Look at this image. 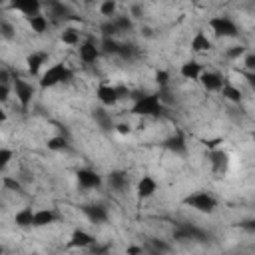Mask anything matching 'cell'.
<instances>
[{"instance_id": "6da1fadb", "label": "cell", "mask_w": 255, "mask_h": 255, "mask_svg": "<svg viewBox=\"0 0 255 255\" xmlns=\"http://www.w3.org/2000/svg\"><path fill=\"white\" fill-rule=\"evenodd\" d=\"M72 80V70L66 66V64H52V66L40 76V88L42 90H48V88H54L58 84H64V82H70Z\"/></svg>"}, {"instance_id": "7a4b0ae2", "label": "cell", "mask_w": 255, "mask_h": 255, "mask_svg": "<svg viewBox=\"0 0 255 255\" xmlns=\"http://www.w3.org/2000/svg\"><path fill=\"white\" fill-rule=\"evenodd\" d=\"M164 110V102H162V96L160 94H146V96H140L136 98L134 106H132V114L136 116H160Z\"/></svg>"}, {"instance_id": "3957f363", "label": "cell", "mask_w": 255, "mask_h": 255, "mask_svg": "<svg viewBox=\"0 0 255 255\" xmlns=\"http://www.w3.org/2000/svg\"><path fill=\"white\" fill-rule=\"evenodd\" d=\"M207 26L211 28V32H214L216 36H223V38H233V36L239 34L237 24L233 22L229 16H214V18H209Z\"/></svg>"}, {"instance_id": "277c9868", "label": "cell", "mask_w": 255, "mask_h": 255, "mask_svg": "<svg viewBox=\"0 0 255 255\" xmlns=\"http://www.w3.org/2000/svg\"><path fill=\"white\" fill-rule=\"evenodd\" d=\"M183 203L189 205V207H194V209H198V211H201V214H211V211L218 207V200H216L214 196L205 194V191H198V194H191L189 198H185Z\"/></svg>"}, {"instance_id": "5b68a950", "label": "cell", "mask_w": 255, "mask_h": 255, "mask_svg": "<svg viewBox=\"0 0 255 255\" xmlns=\"http://www.w3.org/2000/svg\"><path fill=\"white\" fill-rule=\"evenodd\" d=\"M12 90L16 94V100L20 102V106H22V110H26L32 104V98H34V86L30 82L22 80V78H14L12 80Z\"/></svg>"}, {"instance_id": "8992f818", "label": "cell", "mask_w": 255, "mask_h": 255, "mask_svg": "<svg viewBox=\"0 0 255 255\" xmlns=\"http://www.w3.org/2000/svg\"><path fill=\"white\" fill-rule=\"evenodd\" d=\"M76 180H78V185L82 189H98L102 185V178L98 172L94 169H80L76 174Z\"/></svg>"}, {"instance_id": "52a82bcc", "label": "cell", "mask_w": 255, "mask_h": 255, "mask_svg": "<svg viewBox=\"0 0 255 255\" xmlns=\"http://www.w3.org/2000/svg\"><path fill=\"white\" fill-rule=\"evenodd\" d=\"M158 191V182L152 178V176H144L140 182H138V187H136V194L140 200H150L154 194Z\"/></svg>"}, {"instance_id": "ba28073f", "label": "cell", "mask_w": 255, "mask_h": 255, "mask_svg": "<svg viewBox=\"0 0 255 255\" xmlns=\"http://www.w3.org/2000/svg\"><path fill=\"white\" fill-rule=\"evenodd\" d=\"M96 243L94 236L84 229H76L72 236H70V241H68V247H76V249H84V247H92Z\"/></svg>"}, {"instance_id": "9c48e42d", "label": "cell", "mask_w": 255, "mask_h": 255, "mask_svg": "<svg viewBox=\"0 0 255 255\" xmlns=\"http://www.w3.org/2000/svg\"><path fill=\"white\" fill-rule=\"evenodd\" d=\"M96 98L104 104V106H114L118 104V90L116 86H112V84H100L98 90H96Z\"/></svg>"}, {"instance_id": "30bf717a", "label": "cell", "mask_w": 255, "mask_h": 255, "mask_svg": "<svg viewBox=\"0 0 255 255\" xmlns=\"http://www.w3.org/2000/svg\"><path fill=\"white\" fill-rule=\"evenodd\" d=\"M200 82H201V86L207 90V92H219L223 88V78L218 74V72H203L200 76Z\"/></svg>"}, {"instance_id": "8fae6325", "label": "cell", "mask_w": 255, "mask_h": 255, "mask_svg": "<svg viewBox=\"0 0 255 255\" xmlns=\"http://www.w3.org/2000/svg\"><path fill=\"white\" fill-rule=\"evenodd\" d=\"M10 8L16 10V12H22L26 18H30L34 14H40L42 4L38 2V0H16V2L10 4Z\"/></svg>"}, {"instance_id": "7c38bea8", "label": "cell", "mask_w": 255, "mask_h": 255, "mask_svg": "<svg viewBox=\"0 0 255 255\" xmlns=\"http://www.w3.org/2000/svg\"><path fill=\"white\" fill-rule=\"evenodd\" d=\"M78 54H80V60L84 64H94L100 58V48L94 44V42H82L80 48H78Z\"/></svg>"}, {"instance_id": "4fadbf2b", "label": "cell", "mask_w": 255, "mask_h": 255, "mask_svg": "<svg viewBox=\"0 0 255 255\" xmlns=\"http://www.w3.org/2000/svg\"><path fill=\"white\" fill-rule=\"evenodd\" d=\"M180 74L185 78V80H200V76L203 74V66L196 60H187L182 64L180 68Z\"/></svg>"}, {"instance_id": "5bb4252c", "label": "cell", "mask_w": 255, "mask_h": 255, "mask_svg": "<svg viewBox=\"0 0 255 255\" xmlns=\"http://www.w3.org/2000/svg\"><path fill=\"white\" fill-rule=\"evenodd\" d=\"M82 211L92 223H104L108 219V211H106L104 205H84Z\"/></svg>"}, {"instance_id": "9a60e30c", "label": "cell", "mask_w": 255, "mask_h": 255, "mask_svg": "<svg viewBox=\"0 0 255 255\" xmlns=\"http://www.w3.org/2000/svg\"><path fill=\"white\" fill-rule=\"evenodd\" d=\"M48 62V54L46 52H32L28 58H26V64H28V72L32 74V76H36L40 70H42V66Z\"/></svg>"}, {"instance_id": "2e32d148", "label": "cell", "mask_w": 255, "mask_h": 255, "mask_svg": "<svg viewBox=\"0 0 255 255\" xmlns=\"http://www.w3.org/2000/svg\"><path fill=\"white\" fill-rule=\"evenodd\" d=\"M209 162H211L214 172L221 174V172H225L227 165H229V156H227V152L218 150V152H211V154H209Z\"/></svg>"}, {"instance_id": "e0dca14e", "label": "cell", "mask_w": 255, "mask_h": 255, "mask_svg": "<svg viewBox=\"0 0 255 255\" xmlns=\"http://www.w3.org/2000/svg\"><path fill=\"white\" fill-rule=\"evenodd\" d=\"M191 50H194V52H198V54L211 50V40L207 38V34H205L203 30L196 32V36L191 38Z\"/></svg>"}, {"instance_id": "ac0fdd59", "label": "cell", "mask_w": 255, "mask_h": 255, "mask_svg": "<svg viewBox=\"0 0 255 255\" xmlns=\"http://www.w3.org/2000/svg\"><path fill=\"white\" fill-rule=\"evenodd\" d=\"M14 223L18 227H34V211L30 207H22L20 211H16Z\"/></svg>"}, {"instance_id": "d6986e66", "label": "cell", "mask_w": 255, "mask_h": 255, "mask_svg": "<svg viewBox=\"0 0 255 255\" xmlns=\"http://www.w3.org/2000/svg\"><path fill=\"white\" fill-rule=\"evenodd\" d=\"M56 214L52 209H38L34 211V227H46L50 223H54Z\"/></svg>"}, {"instance_id": "ffe728a7", "label": "cell", "mask_w": 255, "mask_h": 255, "mask_svg": "<svg viewBox=\"0 0 255 255\" xmlns=\"http://www.w3.org/2000/svg\"><path fill=\"white\" fill-rule=\"evenodd\" d=\"M28 24H30L32 32H36V34H44V32L48 30V18L40 12V14H34V16L28 18Z\"/></svg>"}, {"instance_id": "44dd1931", "label": "cell", "mask_w": 255, "mask_h": 255, "mask_svg": "<svg viewBox=\"0 0 255 255\" xmlns=\"http://www.w3.org/2000/svg\"><path fill=\"white\" fill-rule=\"evenodd\" d=\"M110 185H112V189L114 191H126L128 189V185H130V180H128V174H124V172H114V174H110Z\"/></svg>"}, {"instance_id": "7402d4cb", "label": "cell", "mask_w": 255, "mask_h": 255, "mask_svg": "<svg viewBox=\"0 0 255 255\" xmlns=\"http://www.w3.org/2000/svg\"><path fill=\"white\" fill-rule=\"evenodd\" d=\"M94 120H96L98 128H102V130H112V128H114L112 116H110L108 112H106V110H102V108L94 110Z\"/></svg>"}, {"instance_id": "603a6c76", "label": "cell", "mask_w": 255, "mask_h": 255, "mask_svg": "<svg viewBox=\"0 0 255 255\" xmlns=\"http://www.w3.org/2000/svg\"><path fill=\"white\" fill-rule=\"evenodd\" d=\"M165 147H167V150H172V152H176V154H183L187 146H185L183 136H182V134H176V136H172V138L165 140Z\"/></svg>"}, {"instance_id": "cb8c5ba5", "label": "cell", "mask_w": 255, "mask_h": 255, "mask_svg": "<svg viewBox=\"0 0 255 255\" xmlns=\"http://www.w3.org/2000/svg\"><path fill=\"white\" fill-rule=\"evenodd\" d=\"M221 92V96L225 98V100H229V102H241V90L239 88H236V86H231V84H223V88L219 90Z\"/></svg>"}, {"instance_id": "d4e9b609", "label": "cell", "mask_w": 255, "mask_h": 255, "mask_svg": "<svg viewBox=\"0 0 255 255\" xmlns=\"http://www.w3.org/2000/svg\"><path fill=\"white\" fill-rule=\"evenodd\" d=\"M60 40L64 42L66 46H78L80 44V32L74 28H66L60 34Z\"/></svg>"}, {"instance_id": "484cf974", "label": "cell", "mask_w": 255, "mask_h": 255, "mask_svg": "<svg viewBox=\"0 0 255 255\" xmlns=\"http://www.w3.org/2000/svg\"><path fill=\"white\" fill-rule=\"evenodd\" d=\"M48 150L52 152H64V150H68V140L64 138V136H54L48 140Z\"/></svg>"}, {"instance_id": "4316f807", "label": "cell", "mask_w": 255, "mask_h": 255, "mask_svg": "<svg viewBox=\"0 0 255 255\" xmlns=\"http://www.w3.org/2000/svg\"><path fill=\"white\" fill-rule=\"evenodd\" d=\"M48 8H50V12H52L54 18H66V16H70V8L64 2H50Z\"/></svg>"}, {"instance_id": "83f0119b", "label": "cell", "mask_w": 255, "mask_h": 255, "mask_svg": "<svg viewBox=\"0 0 255 255\" xmlns=\"http://www.w3.org/2000/svg\"><path fill=\"white\" fill-rule=\"evenodd\" d=\"M112 22H114V26L118 28V32H126V30H132V20L128 18V16H114V18H110Z\"/></svg>"}, {"instance_id": "f1b7e54d", "label": "cell", "mask_w": 255, "mask_h": 255, "mask_svg": "<svg viewBox=\"0 0 255 255\" xmlns=\"http://www.w3.org/2000/svg\"><path fill=\"white\" fill-rule=\"evenodd\" d=\"M116 8H118V4L114 2V0H104V2L100 4V14L112 18V16H116Z\"/></svg>"}, {"instance_id": "f546056e", "label": "cell", "mask_w": 255, "mask_h": 255, "mask_svg": "<svg viewBox=\"0 0 255 255\" xmlns=\"http://www.w3.org/2000/svg\"><path fill=\"white\" fill-rule=\"evenodd\" d=\"M2 185L8 189V191H16V194H22V183H20L18 180L10 178V176H4L2 178Z\"/></svg>"}, {"instance_id": "4dcf8cb0", "label": "cell", "mask_w": 255, "mask_h": 255, "mask_svg": "<svg viewBox=\"0 0 255 255\" xmlns=\"http://www.w3.org/2000/svg\"><path fill=\"white\" fill-rule=\"evenodd\" d=\"M14 158V152L10 150V147H0V169H4Z\"/></svg>"}, {"instance_id": "1f68e13d", "label": "cell", "mask_w": 255, "mask_h": 255, "mask_svg": "<svg viewBox=\"0 0 255 255\" xmlns=\"http://www.w3.org/2000/svg\"><path fill=\"white\" fill-rule=\"evenodd\" d=\"M245 52H247V48L241 46V44H239V46H233V48L227 50V58H229V60H237V58H241Z\"/></svg>"}, {"instance_id": "d6a6232c", "label": "cell", "mask_w": 255, "mask_h": 255, "mask_svg": "<svg viewBox=\"0 0 255 255\" xmlns=\"http://www.w3.org/2000/svg\"><path fill=\"white\" fill-rule=\"evenodd\" d=\"M102 34H104V38H112V36L118 34V28L114 26L112 20H108L106 24H102Z\"/></svg>"}, {"instance_id": "836d02e7", "label": "cell", "mask_w": 255, "mask_h": 255, "mask_svg": "<svg viewBox=\"0 0 255 255\" xmlns=\"http://www.w3.org/2000/svg\"><path fill=\"white\" fill-rule=\"evenodd\" d=\"M0 34H2L4 38H14V28L10 22H4V20H0Z\"/></svg>"}, {"instance_id": "e575fe53", "label": "cell", "mask_w": 255, "mask_h": 255, "mask_svg": "<svg viewBox=\"0 0 255 255\" xmlns=\"http://www.w3.org/2000/svg\"><path fill=\"white\" fill-rule=\"evenodd\" d=\"M156 82L160 84V86H167V82H169V74L165 70H158L156 72Z\"/></svg>"}, {"instance_id": "d590c367", "label": "cell", "mask_w": 255, "mask_h": 255, "mask_svg": "<svg viewBox=\"0 0 255 255\" xmlns=\"http://www.w3.org/2000/svg\"><path fill=\"white\" fill-rule=\"evenodd\" d=\"M114 128H116V132L122 134V136H128V134L132 132V126H130V124H118V126H114Z\"/></svg>"}, {"instance_id": "8d00e7d4", "label": "cell", "mask_w": 255, "mask_h": 255, "mask_svg": "<svg viewBox=\"0 0 255 255\" xmlns=\"http://www.w3.org/2000/svg\"><path fill=\"white\" fill-rule=\"evenodd\" d=\"M92 255H108V245H92Z\"/></svg>"}, {"instance_id": "74e56055", "label": "cell", "mask_w": 255, "mask_h": 255, "mask_svg": "<svg viewBox=\"0 0 255 255\" xmlns=\"http://www.w3.org/2000/svg\"><path fill=\"white\" fill-rule=\"evenodd\" d=\"M245 68H247V70H255V56H253L251 52L245 56Z\"/></svg>"}, {"instance_id": "f35d334b", "label": "cell", "mask_w": 255, "mask_h": 255, "mask_svg": "<svg viewBox=\"0 0 255 255\" xmlns=\"http://www.w3.org/2000/svg\"><path fill=\"white\" fill-rule=\"evenodd\" d=\"M10 96V88L8 86H0V104H4Z\"/></svg>"}, {"instance_id": "ab89813d", "label": "cell", "mask_w": 255, "mask_h": 255, "mask_svg": "<svg viewBox=\"0 0 255 255\" xmlns=\"http://www.w3.org/2000/svg\"><path fill=\"white\" fill-rule=\"evenodd\" d=\"M126 253H128V255H144V249L138 247V245H130V247L126 249Z\"/></svg>"}, {"instance_id": "60d3db41", "label": "cell", "mask_w": 255, "mask_h": 255, "mask_svg": "<svg viewBox=\"0 0 255 255\" xmlns=\"http://www.w3.org/2000/svg\"><path fill=\"white\" fill-rule=\"evenodd\" d=\"M8 80H10V74L6 70H0V86H8Z\"/></svg>"}, {"instance_id": "b9f144b4", "label": "cell", "mask_w": 255, "mask_h": 255, "mask_svg": "<svg viewBox=\"0 0 255 255\" xmlns=\"http://www.w3.org/2000/svg\"><path fill=\"white\" fill-rule=\"evenodd\" d=\"M219 142H221V140H209V142H205V146H207V147H216Z\"/></svg>"}, {"instance_id": "7bdbcfd3", "label": "cell", "mask_w": 255, "mask_h": 255, "mask_svg": "<svg viewBox=\"0 0 255 255\" xmlns=\"http://www.w3.org/2000/svg\"><path fill=\"white\" fill-rule=\"evenodd\" d=\"M4 122H6V112L0 110V124H4Z\"/></svg>"}, {"instance_id": "ee69618b", "label": "cell", "mask_w": 255, "mask_h": 255, "mask_svg": "<svg viewBox=\"0 0 255 255\" xmlns=\"http://www.w3.org/2000/svg\"><path fill=\"white\" fill-rule=\"evenodd\" d=\"M2 253H4V249H2V247H0V255H2Z\"/></svg>"}]
</instances>
